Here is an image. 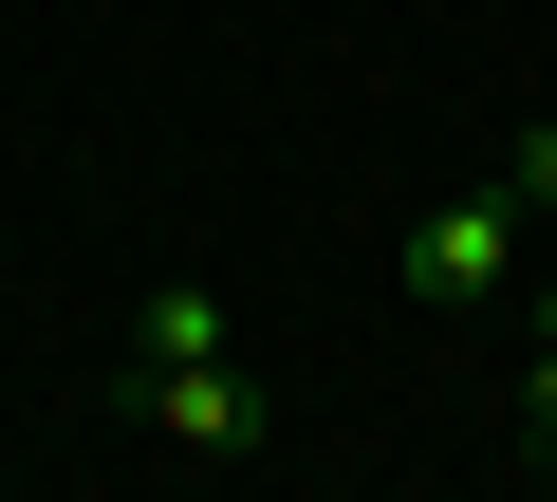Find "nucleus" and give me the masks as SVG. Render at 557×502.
I'll return each instance as SVG.
<instances>
[{"instance_id": "obj_1", "label": "nucleus", "mask_w": 557, "mask_h": 502, "mask_svg": "<svg viewBox=\"0 0 557 502\" xmlns=\"http://www.w3.org/2000/svg\"><path fill=\"white\" fill-rule=\"evenodd\" d=\"M502 280H520V186H465V205L409 223V298H428V317H483Z\"/></svg>"}, {"instance_id": "obj_2", "label": "nucleus", "mask_w": 557, "mask_h": 502, "mask_svg": "<svg viewBox=\"0 0 557 502\" xmlns=\"http://www.w3.org/2000/svg\"><path fill=\"white\" fill-rule=\"evenodd\" d=\"M149 428H168V446H242L260 409H242V372H223V354H186V372H149Z\"/></svg>"}, {"instance_id": "obj_3", "label": "nucleus", "mask_w": 557, "mask_h": 502, "mask_svg": "<svg viewBox=\"0 0 557 502\" xmlns=\"http://www.w3.org/2000/svg\"><path fill=\"white\" fill-rule=\"evenodd\" d=\"M186 354H223V298H205V280H168V298L131 317V372H186Z\"/></svg>"}, {"instance_id": "obj_4", "label": "nucleus", "mask_w": 557, "mask_h": 502, "mask_svg": "<svg viewBox=\"0 0 557 502\" xmlns=\"http://www.w3.org/2000/svg\"><path fill=\"white\" fill-rule=\"evenodd\" d=\"M502 186H520V205H557V112H539V131L502 149Z\"/></svg>"}, {"instance_id": "obj_5", "label": "nucleus", "mask_w": 557, "mask_h": 502, "mask_svg": "<svg viewBox=\"0 0 557 502\" xmlns=\"http://www.w3.org/2000/svg\"><path fill=\"white\" fill-rule=\"evenodd\" d=\"M520 428H539V446H557V335H539V372H520Z\"/></svg>"}, {"instance_id": "obj_6", "label": "nucleus", "mask_w": 557, "mask_h": 502, "mask_svg": "<svg viewBox=\"0 0 557 502\" xmlns=\"http://www.w3.org/2000/svg\"><path fill=\"white\" fill-rule=\"evenodd\" d=\"M539 335H557V298H539Z\"/></svg>"}, {"instance_id": "obj_7", "label": "nucleus", "mask_w": 557, "mask_h": 502, "mask_svg": "<svg viewBox=\"0 0 557 502\" xmlns=\"http://www.w3.org/2000/svg\"><path fill=\"white\" fill-rule=\"evenodd\" d=\"M539 465H557V446H539Z\"/></svg>"}]
</instances>
